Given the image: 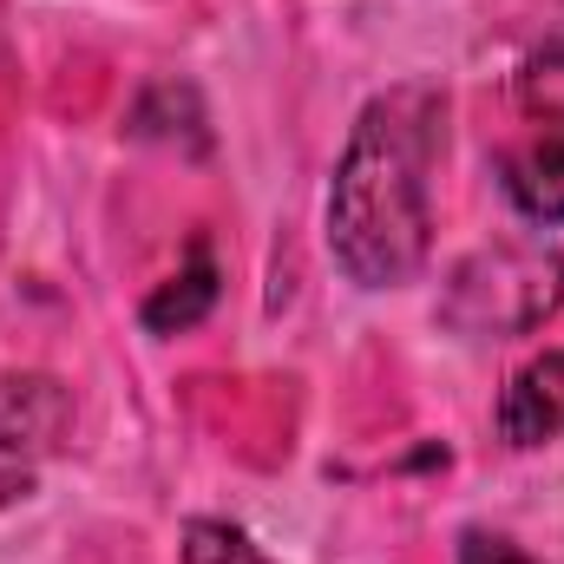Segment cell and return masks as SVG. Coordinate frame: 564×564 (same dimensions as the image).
I'll return each instance as SVG.
<instances>
[{
    "mask_svg": "<svg viewBox=\"0 0 564 564\" xmlns=\"http://www.w3.org/2000/svg\"><path fill=\"white\" fill-rule=\"evenodd\" d=\"M184 564H270L257 539L230 519H191L184 525Z\"/></svg>",
    "mask_w": 564,
    "mask_h": 564,
    "instance_id": "cell-7",
    "label": "cell"
},
{
    "mask_svg": "<svg viewBox=\"0 0 564 564\" xmlns=\"http://www.w3.org/2000/svg\"><path fill=\"white\" fill-rule=\"evenodd\" d=\"M459 564H539V558H525L512 539H486V532H473V539L459 545Z\"/></svg>",
    "mask_w": 564,
    "mask_h": 564,
    "instance_id": "cell-8",
    "label": "cell"
},
{
    "mask_svg": "<svg viewBox=\"0 0 564 564\" xmlns=\"http://www.w3.org/2000/svg\"><path fill=\"white\" fill-rule=\"evenodd\" d=\"M519 132L499 151V184L532 224H564V40L512 73Z\"/></svg>",
    "mask_w": 564,
    "mask_h": 564,
    "instance_id": "cell-2",
    "label": "cell"
},
{
    "mask_svg": "<svg viewBox=\"0 0 564 564\" xmlns=\"http://www.w3.org/2000/svg\"><path fill=\"white\" fill-rule=\"evenodd\" d=\"M499 433L506 446H545L564 433V348L512 375V388L499 394Z\"/></svg>",
    "mask_w": 564,
    "mask_h": 564,
    "instance_id": "cell-5",
    "label": "cell"
},
{
    "mask_svg": "<svg viewBox=\"0 0 564 564\" xmlns=\"http://www.w3.org/2000/svg\"><path fill=\"white\" fill-rule=\"evenodd\" d=\"M210 302H217V270H210V257L197 250L191 257V270L184 276H171L151 302H144V328L151 335H177V328H197L204 315H210Z\"/></svg>",
    "mask_w": 564,
    "mask_h": 564,
    "instance_id": "cell-6",
    "label": "cell"
},
{
    "mask_svg": "<svg viewBox=\"0 0 564 564\" xmlns=\"http://www.w3.org/2000/svg\"><path fill=\"white\" fill-rule=\"evenodd\" d=\"M440 151V99L401 86L375 99L335 164L328 191V250L361 289H401L421 276L433 243L426 171Z\"/></svg>",
    "mask_w": 564,
    "mask_h": 564,
    "instance_id": "cell-1",
    "label": "cell"
},
{
    "mask_svg": "<svg viewBox=\"0 0 564 564\" xmlns=\"http://www.w3.org/2000/svg\"><path fill=\"white\" fill-rule=\"evenodd\" d=\"M73 394L53 375H0V453L7 459H40L66 440Z\"/></svg>",
    "mask_w": 564,
    "mask_h": 564,
    "instance_id": "cell-4",
    "label": "cell"
},
{
    "mask_svg": "<svg viewBox=\"0 0 564 564\" xmlns=\"http://www.w3.org/2000/svg\"><path fill=\"white\" fill-rule=\"evenodd\" d=\"M473 295H486V308H473L459 322L473 335H499V302L506 295H519L532 315H552L558 308V257L552 250H492V257L466 263L459 282H453V302H473Z\"/></svg>",
    "mask_w": 564,
    "mask_h": 564,
    "instance_id": "cell-3",
    "label": "cell"
}]
</instances>
